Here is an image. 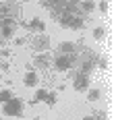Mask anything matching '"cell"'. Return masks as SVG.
<instances>
[{
  "label": "cell",
  "instance_id": "d6986e66",
  "mask_svg": "<svg viewBox=\"0 0 116 120\" xmlns=\"http://www.w3.org/2000/svg\"><path fill=\"white\" fill-rule=\"evenodd\" d=\"M83 120H95V118H93V116H85Z\"/></svg>",
  "mask_w": 116,
  "mask_h": 120
},
{
  "label": "cell",
  "instance_id": "6da1fadb",
  "mask_svg": "<svg viewBox=\"0 0 116 120\" xmlns=\"http://www.w3.org/2000/svg\"><path fill=\"white\" fill-rule=\"evenodd\" d=\"M58 23L62 27H69V29H81L83 27V19L81 15H69V12H62L58 17Z\"/></svg>",
  "mask_w": 116,
  "mask_h": 120
},
{
  "label": "cell",
  "instance_id": "8fae6325",
  "mask_svg": "<svg viewBox=\"0 0 116 120\" xmlns=\"http://www.w3.org/2000/svg\"><path fill=\"white\" fill-rule=\"evenodd\" d=\"M81 11L83 12H93L95 11V2H93V0H83L81 2Z\"/></svg>",
  "mask_w": 116,
  "mask_h": 120
},
{
  "label": "cell",
  "instance_id": "4fadbf2b",
  "mask_svg": "<svg viewBox=\"0 0 116 120\" xmlns=\"http://www.w3.org/2000/svg\"><path fill=\"white\" fill-rule=\"evenodd\" d=\"M11 97H12L11 89H2V91H0V104H6V101H8Z\"/></svg>",
  "mask_w": 116,
  "mask_h": 120
},
{
  "label": "cell",
  "instance_id": "5bb4252c",
  "mask_svg": "<svg viewBox=\"0 0 116 120\" xmlns=\"http://www.w3.org/2000/svg\"><path fill=\"white\" fill-rule=\"evenodd\" d=\"M104 35H106L104 27H95V29H93V37H95V39H104Z\"/></svg>",
  "mask_w": 116,
  "mask_h": 120
},
{
  "label": "cell",
  "instance_id": "ffe728a7",
  "mask_svg": "<svg viewBox=\"0 0 116 120\" xmlns=\"http://www.w3.org/2000/svg\"><path fill=\"white\" fill-rule=\"evenodd\" d=\"M33 120H42V118H33Z\"/></svg>",
  "mask_w": 116,
  "mask_h": 120
},
{
  "label": "cell",
  "instance_id": "7c38bea8",
  "mask_svg": "<svg viewBox=\"0 0 116 120\" xmlns=\"http://www.w3.org/2000/svg\"><path fill=\"white\" fill-rule=\"evenodd\" d=\"M100 95H102V93H100V89H97V87L87 89V97H89V101H97V99H100Z\"/></svg>",
  "mask_w": 116,
  "mask_h": 120
},
{
  "label": "cell",
  "instance_id": "5b68a950",
  "mask_svg": "<svg viewBox=\"0 0 116 120\" xmlns=\"http://www.w3.org/2000/svg\"><path fill=\"white\" fill-rule=\"evenodd\" d=\"M54 66H56V71L64 72V71H70V68H73V62H70L69 56H64V54H58L56 58H54Z\"/></svg>",
  "mask_w": 116,
  "mask_h": 120
},
{
  "label": "cell",
  "instance_id": "30bf717a",
  "mask_svg": "<svg viewBox=\"0 0 116 120\" xmlns=\"http://www.w3.org/2000/svg\"><path fill=\"white\" fill-rule=\"evenodd\" d=\"M25 27H29V29H35V31H39V33H42V31L46 29V23H44L42 19H33L31 23H25Z\"/></svg>",
  "mask_w": 116,
  "mask_h": 120
},
{
  "label": "cell",
  "instance_id": "7a4b0ae2",
  "mask_svg": "<svg viewBox=\"0 0 116 120\" xmlns=\"http://www.w3.org/2000/svg\"><path fill=\"white\" fill-rule=\"evenodd\" d=\"M21 110H23V101L17 99V97H11V99L4 104V114H6V116H19Z\"/></svg>",
  "mask_w": 116,
  "mask_h": 120
},
{
  "label": "cell",
  "instance_id": "8992f818",
  "mask_svg": "<svg viewBox=\"0 0 116 120\" xmlns=\"http://www.w3.org/2000/svg\"><path fill=\"white\" fill-rule=\"evenodd\" d=\"M77 44H73V41H62L60 46H58V52L60 54H64V56H69V58H73L75 54H77Z\"/></svg>",
  "mask_w": 116,
  "mask_h": 120
},
{
  "label": "cell",
  "instance_id": "ba28073f",
  "mask_svg": "<svg viewBox=\"0 0 116 120\" xmlns=\"http://www.w3.org/2000/svg\"><path fill=\"white\" fill-rule=\"evenodd\" d=\"M23 83H25V87H35V85H37V72L35 71H27L25 77H23Z\"/></svg>",
  "mask_w": 116,
  "mask_h": 120
},
{
  "label": "cell",
  "instance_id": "3957f363",
  "mask_svg": "<svg viewBox=\"0 0 116 120\" xmlns=\"http://www.w3.org/2000/svg\"><path fill=\"white\" fill-rule=\"evenodd\" d=\"M31 46H33V50H37V52L42 54V52H46V50L50 48V37L44 35V33H39L37 37L31 39Z\"/></svg>",
  "mask_w": 116,
  "mask_h": 120
},
{
  "label": "cell",
  "instance_id": "44dd1931",
  "mask_svg": "<svg viewBox=\"0 0 116 120\" xmlns=\"http://www.w3.org/2000/svg\"><path fill=\"white\" fill-rule=\"evenodd\" d=\"M0 79H2V72H0Z\"/></svg>",
  "mask_w": 116,
  "mask_h": 120
},
{
  "label": "cell",
  "instance_id": "ac0fdd59",
  "mask_svg": "<svg viewBox=\"0 0 116 120\" xmlns=\"http://www.w3.org/2000/svg\"><path fill=\"white\" fill-rule=\"evenodd\" d=\"M95 64H97L100 68H106V66H108V62H106L104 58H102V60H95Z\"/></svg>",
  "mask_w": 116,
  "mask_h": 120
},
{
  "label": "cell",
  "instance_id": "7402d4cb",
  "mask_svg": "<svg viewBox=\"0 0 116 120\" xmlns=\"http://www.w3.org/2000/svg\"><path fill=\"white\" fill-rule=\"evenodd\" d=\"M11 2H15V0H11Z\"/></svg>",
  "mask_w": 116,
  "mask_h": 120
},
{
  "label": "cell",
  "instance_id": "2e32d148",
  "mask_svg": "<svg viewBox=\"0 0 116 120\" xmlns=\"http://www.w3.org/2000/svg\"><path fill=\"white\" fill-rule=\"evenodd\" d=\"M44 101H46V104L50 106V108H52V106H56V93H48Z\"/></svg>",
  "mask_w": 116,
  "mask_h": 120
},
{
  "label": "cell",
  "instance_id": "9c48e42d",
  "mask_svg": "<svg viewBox=\"0 0 116 120\" xmlns=\"http://www.w3.org/2000/svg\"><path fill=\"white\" fill-rule=\"evenodd\" d=\"M50 62H52V60H50L48 54H37L35 60H33V64H35V66H39V68H48V66H50Z\"/></svg>",
  "mask_w": 116,
  "mask_h": 120
},
{
  "label": "cell",
  "instance_id": "603a6c76",
  "mask_svg": "<svg viewBox=\"0 0 116 120\" xmlns=\"http://www.w3.org/2000/svg\"><path fill=\"white\" fill-rule=\"evenodd\" d=\"M0 54H2V52H0Z\"/></svg>",
  "mask_w": 116,
  "mask_h": 120
},
{
  "label": "cell",
  "instance_id": "52a82bcc",
  "mask_svg": "<svg viewBox=\"0 0 116 120\" xmlns=\"http://www.w3.org/2000/svg\"><path fill=\"white\" fill-rule=\"evenodd\" d=\"M15 19L8 17V19H2L0 21V29H2V37H12V27H15Z\"/></svg>",
  "mask_w": 116,
  "mask_h": 120
},
{
  "label": "cell",
  "instance_id": "9a60e30c",
  "mask_svg": "<svg viewBox=\"0 0 116 120\" xmlns=\"http://www.w3.org/2000/svg\"><path fill=\"white\" fill-rule=\"evenodd\" d=\"M46 95H48L46 89H37V91H35V101H44V99H46Z\"/></svg>",
  "mask_w": 116,
  "mask_h": 120
},
{
  "label": "cell",
  "instance_id": "277c9868",
  "mask_svg": "<svg viewBox=\"0 0 116 120\" xmlns=\"http://www.w3.org/2000/svg\"><path fill=\"white\" fill-rule=\"evenodd\" d=\"M73 89H75V91H87V89H89V77L77 72V75H75V81H73Z\"/></svg>",
  "mask_w": 116,
  "mask_h": 120
},
{
  "label": "cell",
  "instance_id": "e0dca14e",
  "mask_svg": "<svg viewBox=\"0 0 116 120\" xmlns=\"http://www.w3.org/2000/svg\"><path fill=\"white\" fill-rule=\"evenodd\" d=\"M108 4H110L108 0H102V2H100V11H102V12H108Z\"/></svg>",
  "mask_w": 116,
  "mask_h": 120
}]
</instances>
